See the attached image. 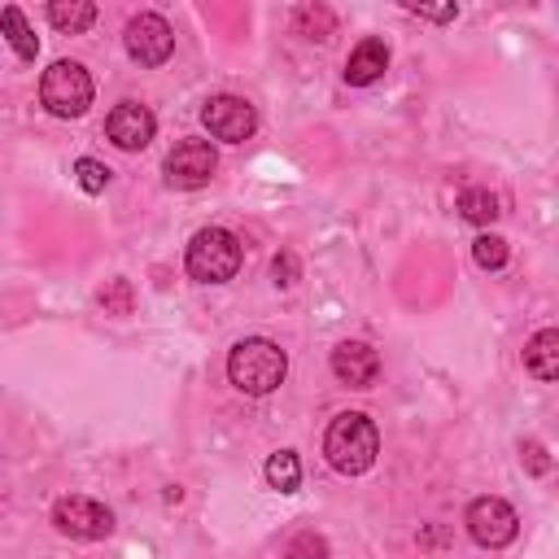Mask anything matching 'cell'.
Segmentation results:
<instances>
[{"instance_id": "18", "label": "cell", "mask_w": 559, "mask_h": 559, "mask_svg": "<svg viewBox=\"0 0 559 559\" xmlns=\"http://www.w3.org/2000/svg\"><path fill=\"white\" fill-rule=\"evenodd\" d=\"M262 472H266V485L280 489V493H293V489L301 485V459H297L293 450H275Z\"/></svg>"}, {"instance_id": "17", "label": "cell", "mask_w": 559, "mask_h": 559, "mask_svg": "<svg viewBox=\"0 0 559 559\" xmlns=\"http://www.w3.org/2000/svg\"><path fill=\"white\" fill-rule=\"evenodd\" d=\"M459 214H463L467 223H476V227H489L502 210H498V197H493L489 188H463V192H459Z\"/></svg>"}, {"instance_id": "21", "label": "cell", "mask_w": 559, "mask_h": 559, "mask_svg": "<svg viewBox=\"0 0 559 559\" xmlns=\"http://www.w3.org/2000/svg\"><path fill=\"white\" fill-rule=\"evenodd\" d=\"M284 559H328V542L314 528H301L284 542Z\"/></svg>"}, {"instance_id": "14", "label": "cell", "mask_w": 559, "mask_h": 559, "mask_svg": "<svg viewBox=\"0 0 559 559\" xmlns=\"http://www.w3.org/2000/svg\"><path fill=\"white\" fill-rule=\"evenodd\" d=\"M0 35L13 44L17 61H35L39 39H35V31H31V22H26V13H22L17 4H4V9H0Z\"/></svg>"}, {"instance_id": "13", "label": "cell", "mask_w": 559, "mask_h": 559, "mask_svg": "<svg viewBox=\"0 0 559 559\" xmlns=\"http://www.w3.org/2000/svg\"><path fill=\"white\" fill-rule=\"evenodd\" d=\"M524 371L537 376V380H559V332L555 328H542L528 336L524 345Z\"/></svg>"}, {"instance_id": "3", "label": "cell", "mask_w": 559, "mask_h": 559, "mask_svg": "<svg viewBox=\"0 0 559 559\" xmlns=\"http://www.w3.org/2000/svg\"><path fill=\"white\" fill-rule=\"evenodd\" d=\"M240 258H245V245H240L236 231H227V227H201L188 240L183 266H188V275L197 284H227L240 271Z\"/></svg>"}, {"instance_id": "24", "label": "cell", "mask_w": 559, "mask_h": 559, "mask_svg": "<svg viewBox=\"0 0 559 559\" xmlns=\"http://www.w3.org/2000/svg\"><path fill=\"white\" fill-rule=\"evenodd\" d=\"M271 275H275V284H280V288L297 284V258H293V253H280V258L271 262Z\"/></svg>"}, {"instance_id": "16", "label": "cell", "mask_w": 559, "mask_h": 559, "mask_svg": "<svg viewBox=\"0 0 559 559\" xmlns=\"http://www.w3.org/2000/svg\"><path fill=\"white\" fill-rule=\"evenodd\" d=\"M293 26H297V35H306V39H332V31H336V13L328 9V4H301L297 13H293Z\"/></svg>"}, {"instance_id": "25", "label": "cell", "mask_w": 559, "mask_h": 559, "mask_svg": "<svg viewBox=\"0 0 559 559\" xmlns=\"http://www.w3.org/2000/svg\"><path fill=\"white\" fill-rule=\"evenodd\" d=\"M406 13H419L428 22H454L459 17V4H441V9H424V4H406Z\"/></svg>"}, {"instance_id": "11", "label": "cell", "mask_w": 559, "mask_h": 559, "mask_svg": "<svg viewBox=\"0 0 559 559\" xmlns=\"http://www.w3.org/2000/svg\"><path fill=\"white\" fill-rule=\"evenodd\" d=\"M332 376L345 389H371L380 380V354L367 341H341L332 349Z\"/></svg>"}, {"instance_id": "10", "label": "cell", "mask_w": 559, "mask_h": 559, "mask_svg": "<svg viewBox=\"0 0 559 559\" xmlns=\"http://www.w3.org/2000/svg\"><path fill=\"white\" fill-rule=\"evenodd\" d=\"M153 131H157V118H153V109L140 105V100H118V105L109 109V118H105V135H109L122 153L148 148Z\"/></svg>"}, {"instance_id": "2", "label": "cell", "mask_w": 559, "mask_h": 559, "mask_svg": "<svg viewBox=\"0 0 559 559\" xmlns=\"http://www.w3.org/2000/svg\"><path fill=\"white\" fill-rule=\"evenodd\" d=\"M323 454H328V463H332L341 476L367 472V467L376 463V454H380V432H376L371 415H362V411H341V415L328 424V432H323Z\"/></svg>"}, {"instance_id": "7", "label": "cell", "mask_w": 559, "mask_h": 559, "mask_svg": "<svg viewBox=\"0 0 559 559\" xmlns=\"http://www.w3.org/2000/svg\"><path fill=\"white\" fill-rule=\"evenodd\" d=\"M122 48L135 66H162L175 52V31L162 13H135L122 31Z\"/></svg>"}, {"instance_id": "8", "label": "cell", "mask_w": 559, "mask_h": 559, "mask_svg": "<svg viewBox=\"0 0 559 559\" xmlns=\"http://www.w3.org/2000/svg\"><path fill=\"white\" fill-rule=\"evenodd\" d=\"M201 122H205V131L214 135V140H223V144H245L253 131H258V109L245 100V96H210L205 105H201Z\"/></svg>"}, {"instance_id": "15", "label": "cell", "mask_w": 559, "mask_h": 559, "mask_svg": "<svg viewBox=\"0 0 559 559\" xmlns=\"http://www.w3.org/2000/svg\"><path fill=\"white\" fill-rule=\"evenodd\" d=\"M48 22L66 35H83L96 22V4L92 0H52L48 4Z\"/></svg>"}, {"instance_id": "6", "label": "cell", "mask_w": 559, "mask_h": 559, "mask_svg": "<svg viewBox=\"0 0 559 559\" xmlns=\"http://www.w3.org/2000/svg\"><path fill=\"white\" fill-rule=\"evenodd\" d=\"M52 524H57V533H66L74 542H105L114 533V511L96 498L70 493V498L52 502Z\"/></svg>"}, {"instance_id": "1", "label": "cell", "mask_w": 559, "mask_h": 559, "mask_svg": "<svg viewBox=\"0 0 559 559\" xmlns=\"http://www.w3.org/2000/svg\"><path fill=\"white\" fill-rule=\"evenodd\" d=\"M284 376H288V354L266 336H245L227 354V380L249 397L275 393L284 384Z\"/></svg>"}, {"instance_id": "9", "label": "cell", "mask_w": 559, "mask_h": 559, "mask_svg": "<svg viewBox=\"0 0 559 559\" xmlns=\"http://www.w3.org/2000/svg\"><path fill=\"white\" fill-rule=\"evenodd\" d=\"M218 170V153L210 140H179L166 153V183L170 188H205Z\"/></svg>"}, {"instance_id": "12", "label": "cell", "mask_w": 559, "mask_h": 559, "mask_svg": "<svg viewBox=\"0 0 559 559\" xmlns=\"http://www.w3.org/2000/svg\"><path fill=\"white\" fill-rule=\"evenodd\" d=\"M384 70H389V48H384V39H376V35H367V39L345 57V83H354V87L376 83Z\"/></svg>"}, {"instance_id": "20", "label": "cell", "mask_w": 559, "mask_h": 559, "mask_svg": "<svg viewBox=\"0 0 559 559\" xmlns=\"http://www.w3.org/2000/svg\"><path fill=\"white\" fill-rule=\"evenodd\" d=\"M109 175H114V170H109L105 162H96V157H79V162H74V183H79L83 192H92V197L109 188Z\"/></svg>"}, {"instance_id": "19", "label": "cell", "mask_w": 559, "mask_h": 559, "mask_svg": "<svg viewBox=\"0 0 559 559\" xmlns=\"http://www.w3.org/2000/svg\"><path fill=\"white\" fill-rule=\"evenodd\" d=\"M507 240L498 236V231H480L476 240H472V258H476V266L480 271H502L507 266Z\"/></svg>"}, {"instance_id": "23", "label": "cell", "mask_w": 559, "mask_h": 559, "mask_svg": "<svg viewBox=\"0 0 559 559\" xmlns=\"http://www.w3.org/2000/svg\"><path fill=\"white\" fill-rule=\"evenodd\" d=\"M520 459H524V467H528L533 476H546V472H550V454H546L542 441H520Z\"/></svg>"}, {"instance_id": "4", "label": "cell", "mask_w": 559, "mask_h": 559, "mask_svg": "<svg viewBox=\"0 0 559 559\" xmlns=\"http://www.w3.org/2000/svg\"><path fill=\"white\" fill-rule=\"evenodd\" d=\"M92 96H96V83L79 61H52L39 79V100L52 118H83Z\"/></svg>"}, {"instance_id": "5", "label": "cell", "mask_w": 559, "mask_h": 559, "mask_svg": "<svg viewBox=\"0 0 559 559\" xmlns=\"http://www.w3.org/2000/svg\"><path fill=\"white\" fill-rule=\"evenodd\" d=\"M463 524H467L472 542L485 546V550H502V546H511L515 533H520V515H515V507H511L507 498H498V493L472 498Z\"/></svg>"}, {"instance_id": "22", "label": "cell", "mask_w": 559, "mask_h": 559, "mask_svg": "<svg viewBox=\"0 0 559 559\" xmlns=\"http://www.w3.org/2000/svg\"><path fill=\"white\" fill-rule=\"evenodd\" d=\"M100 306H105V314H131V310H135V288H131V280H109V284L100 288Z\"/></svg>"}]
</instances>
